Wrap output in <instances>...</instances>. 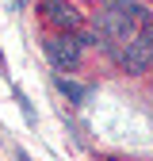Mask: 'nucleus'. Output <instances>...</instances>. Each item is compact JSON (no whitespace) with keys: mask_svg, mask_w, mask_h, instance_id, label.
<instances>
[{"mask_svg":"<svg viewBox=\"0 0 153 161\" xmlns=\"http://www.w3.org/2000/svg\"><path fill=\"white\" fill-rule=\"evenodd\" d=\"M46 54H50V62L57 69H73V65H81V42H76V35H54L46 38Z\"/></svg>","mask_w":153,"mask_h":161,"instance_id":"obj_1","label":"nucleus"},{"mask_svg":"<svg viewBox=\"0 0 153 161\" xmlns=\"http://www.w3.org/2000/svg\"><path fill=\"white\" fill-rule=\"evenodd\" d=\"M119 65H123V69H126L130 77H142V73H145V69L153 65V50H149V46L142 42L138 35H134L130 42H126V46L119 50Z\"/></svg>","mask_w":153,"mask_h":161,"instance_id":"obj_2","label":"nucleus"},{"mask_svg":"<svg viewBox=\"0 0 153 161\" xmlns=\"http://www.w3.org/2000/svg\"><path fill=\"white\" fill-rule=\"evenodd\" d=\"M46 19H50V23L54 27H61V31H81V12H76L73 4H65V0H46Z\"/></svg>","mask_w":153,"mask_h":161,"instance_id":"obj_3","label":"nucleus"},{"mask_svg":"<svg viewBox=\"0 0 153 161\" xmlns=\"http://www.w3.org/2000/svg\"><path fill=\"white\" fill-rule=\"evenodd\" d=\"M57 88H61L73 104H88L92 100V88H84V85H76V80H65V77H57Z\"/></svg>","mask_w":153,"mask_h":161,"instance_id":"obj_4","label":"nucleus"},{"mask_svg":"<svg viewBox=\"0 0 153 161\" xmlns=\"http://www.w3.org/2000/svg\"><path fill=\"white\" fill-rule=\"evenodd\" d=\"M126 15L134 19V23H142V27L149 23V8H145V4H138V0H126Z\"/></svg>","mask_w":153,"mask_h":161,"instance_id":"obj_5","label":"nucleus"},{"mask_svg":"<svg viewBox=\"0 0 153 161\" xmlns=\"http://www.w3.org/2000/svg\"><path fill=\"white\" fill-rule=\"evenodd\" d=\"M76 42H81V46H107V38H103L100 31H81V35H76Z\"/></svg>","mask_w":153,"mask_h":161,"instance_id":"obj_6","label":"nucleus"},{"mask_svg":"<svg viewBox=\"0 0 153 161\" xmlns=\"http://www.w3.org/2000/svg\"><path fill=\"white\" fill-rule=\"evenodd\" d=\"M138 38H142V42H145V46H149V50H153V23H145V27H142V31H138Z\"/></svg>","mask_w":153,"mask_h":161,"instance_id":"obj_7","label":"nucleus"},{"mask_svg":"<svg viewBox=\"0 0 153 161\" xmlns=\"http://www.w3.org/2000/svg\"><path fill=\"white\" fill-rule=\"evenodd\" d=\"M103 8H126V0H100Z\"/></svg>","mask_w":153,"mask_h":161,"instance_id":"obj_8","label":"nucleus"}]
</instances>
